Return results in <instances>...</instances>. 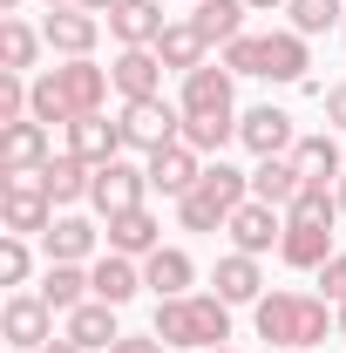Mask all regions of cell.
<instances>
[{"label": "cell", "mask_w": 346, "mask_h": 353, "mask_svg": "<svg viewBox=\"0 0 346 353\" xmlns=\"http://www.w3.org/2000/svg\"><path fill=\"white\" fill-rule=\"evenodd\" d=\"M252 326H258L265 347H319L326 333H340V312L333 299H319V292H265L258 306H252Z\"/></svg>", "instance_id": "obj_1"}, {"label": "cell", "mask_w": 346, "mask_h": 353, "mask_svg": "<svg viewBox=\"0 0 346 353\" xmlns=\"http://www.w3.org/2000/svg\"><path fill=\"white\" fill-rule=\"evenodd\" d=\"M150 333L163 340V347H197L211 353L231 340V306L217 299V292H183V299H156V319H150Z\"/></svg>", "instance_id": "obj_2"}, {"label": "cell", "mask_w": 346, "mask_h": 353, "mask_svg": "<svg viewBox=\"0 0 346 353\" xmlns=\"http://www.w3.org/2000/svg\"><path fill=\"white\" fill-rule=\"evenodd\" d=\"M245 197H252V176L231 170V163L217 157V163H204V183H197L190 197H176V224H183V231H224Z\"/></svg>", "instance_id": "obj_3"}, {"label": "cell", "mask_w": 346, "mask_h": 353, "mask_svg": "<svg viewBox=\"0 0 346 353\" xmlns=\"http://www.w3.org/2000/svg\"><path fill=\"white\" fill-rule=\"evenodd\" d=\"M123 150H143V157H156V150H170L183 143V109L163 102V95H150V102H123Z\"/></svg>", "instance_id": "obj_4"}, {"label": "cell", "mask_w": 346, "mask_h": 353, "mask_svg": "<svg viewBox=\"0 0 346 353\" xmlns=\"http://www.w3.org/2000/svg\"><path fill=\"white\" fill-rule=\"evenodd\" d=\"M0 224H7V238H41L54 224V197L34 176H0Z\"/></svg>", "instance_id": "obj_5"}, {"label": "cell", "mask_w": 346, "mask_h": 353, "mask_svg": "<svg viewBox=\"0 0 346 353\" xmlns=\"http://www.w3.org/2000/svg\"><path fill=\"white\" fill-rule=\"evenodd\" d=\"M0 333H7V347L41 353L48 340H54V306H48L41 292H14V299L0 306Z\"/></svg>", "instance_id": "obj_6"}, {"label": "cell", "mask_w": 346, "mask_h": 353, "mask_svg": "<svg viewBox=\"0 0 346 353\" xmlns=\"http://www.w3.org/2000/svg\"><path fill=\"white\" fill-rule=\"evenodd\" d=\"M48 75H54V88H61V102H68V123H75V116H102V102H109V68H95V61H61V68H48Z\"/></svg>", "instance_id": "obj_7"}, {"label": "cell", "mask_w": 346, "mask_h": 353, "mask_svg": "<svg viewBox=\"0 0 346 353\" xmlns=\"http://www.w3.org/2000/svg\"><path fill=\"white\" fill-rule=\"evenodd\" d=\"M143 190H150V170H136V163H102L95 170V183H88V204L102 211V218H123V211H136L143 204Z\"/></svg>", "instance_id": "obj_8"}, {"label": "cell", "mask_w": 346, "mask_h": 353, "mask_svg": "<svg viewBox=\"0 0 346 353\" xmlns=\"http://www.w3.org/2000/svg\"><path fill=\"white\" fill-rule=\"evenodd\" d=\"M41 34H48V48H54L61 61H82V54H95V41H102V14H88V7H48Z\"/></svg>", "instance_id": "obj_9"}, {"label": "cell", "mask_w": 346, "mask_h": 353, "mask_svg": "<svg viewBox=\"0 0 346 353\" xmlns=\"http://www.w3.org/2000/svg\"><path fill=\"white\" fill-rule=\"evenodd\" d=\"M224 231H231V252H252V259H258V252H272V245L285 238V211H278V204H258V197H245V204L231 211Z\"/></svg>", "instance_id": "obj_10"}, {"label": "cell", "mask_w": 346, "mask_h": 353, "mask_svg": "<svg viewBox=\"0 0 346 353\" xmlns=\"http://www.w3.org/2000/svg\"><path fill=\"white\" fill-rule=\"evenodd\" d=\"M238 143H245L252 157H292L299 130H292V116H285V109L258 102V109H245V116H238Z\"/></svg>", "instance_id": "obj_11"}, {"label": "cell", "mask_w": 346, "mask_h": 353, "mask_svg": "<svg viewBox=\"0 0 346 353\" xmlns=\"http://www.w3.org/2000/svg\"><path fill=\"white\" fill-rule=\"evenodd\" d=\"M48 163V123L21 116V123H0V176H34Z\"/></svg>", "instance_id": "obj_12"}, {"label": "cell", "mask_w": 346, "mask_h": 353, "mask_svg": "<svg viewBox=\"0 0 346 353\" xmlns=\"http://www.w3.org/2000/svg\"><path fill=\"white\" fill-rule=\"evenodd\" d=\"M163 61H156V48H123L116 61H109V82L123 102H150V95H163Z\"/></svg>", "instance_id": "obj_13"}, {"label": "cell", "mask_w": 346, "mask_h": 353, "mask_svg": "<svg viewBox=\"0 0 346 353\" xmlns=\"http://www.w3.org/2000/svg\"><path fill=\"white\" fill-rule=\"evenodd\" d=\"M143 170H150V190H163V197H190V190L204 183V157H197L190 143H170V150H156Z\"/></svg>", "instance_id": "obj_14"}, {"label": "cell", "mask_w": 346, "mask_h": 353, "mask_svg": "<svg viewBox=\"0 0 346 353\" xmlns=\"http://www.w3.org/2000/svg\"><path fill=\"white\" fill-rule=\"evenodd\" d=\"M211 292L224 299V306H258V299H265L258 259H252V252H224V259H217V272H211Z\"/></svg>", "instance_id": "obj_15"}, {"label": "cell", "mask_w": 346, "mask_h": 353, "mask_svg": "<svg viewBox=\"0 0 346 353\" xmlns=\"http://www.w3.org/2000/svg\"><path fill=\"white\" fill-rule=\"evenodd\" d=\"M68 157H82L88 170L116 163V157H123V123H109V116H75V123H68Z\"/></svg>", "instance_id": "obj_16"}, {"label": "cell", "mask_w": 346, "mask_h": 353, "mask_svg": "<svg viewBox=\"0 0 346 353\" xmlns=\"http://www.w3.org/2000/svg\"><path fill=\"white\" fill-rule=\"evenodd\" d=\"M163 28H170V21H163V0H116V7H109V34L123 48H156Z\"/></svg>", "instance_id": "obj_17"}, {"label": "cell", "mask_w": 346, "mask_h": 353, "mask_svg": "<svg viewBox=\"0 0 346 353\" xmlns=\"http://www.w3.org/2000/svg\"><path fill=\"white\" fill-rule=\"evenodd\" d=\"M176 109L183 116H217V109H231V68L224 61H204V68H190L183 75V95H176Z\"/></svg>", "instance_id": "obj_18"}, {"label": "cell", "mask_w": 346, "mask_h": 353, "mask_svg": "<svg viewBox=\"0 0 346 353\" xmlns=\"http://www.w3.org/2000/svg\"><path fill=\"white\" fill-rule=\"evenodd\" d=\"M109 252H123V259H150V252H163V224L150 204H136L123 218H109Z\"/></svg>", "instance_id": "obj_19"}, {"label": "cell", "mask_w": 346, "mask_h": 353, "mask_svg": "<svg viewBox=\"0 0 346 353\" xmlns=\"http://www.w3.org/2000/svg\"><path fill=\"white\" fill-rule=\"evenodd\" d=\"M340 245H333V224H292L285 218V238H278V259L292 265V272H319V265L333 259Z\"/></svg>", "instance_id": "obj_20"}, {"label": "cell", "mask_w": 346, "mask_h": 353, "mask_svg": "<svg viewBox=\"0 0 346 353\" xmlns=\"http://www.w3.org/2000/svg\"><path fill=\"white\" fill-rule=\"evenodd\" d=\"M190 279H197V265H190L183 245H163V252H150V259H143V285H150L156 299H183V292H190Z\"/></svg>", "instance_id": "obj_21"}, {"label": "cell", "mask_w": 346, "mask_h": 353, "mask_svg": "<svg viewBox=\"0 0 346 353\" xmlns=\"http://www.w3.org/2000/svg\"><path fill=\"white\" fill-rule=\"evenodd\" d=\"M204 54H211V41L197 34V21H170V28L156 34V61H163L170 75H190V68H204Z\"/></svg>", "instance_id": "obj_22"}, {"label": "cell", "mask_w": 346, "mask_h": 353, "mask_svg": "<svg viewBox=\"0 0 346 353\" xmlns=\"http://www.w3.org/2000/svg\"><path fill=\"white\" fill-rule=\"evenodd\" d=\"M299 190H305V170L292 157H258V170H252V197H258V204H278V211H285Z\"/></svg>", "instance_id": "obj_23"}, {"label": "cell", "mask_w": 346, "mask_h": 353, "mask_svg": "<svg viewBox=\"0 0 346 353\" xmlns=\"http://www.w3.org/2000/svg\"><path fill=\"white\" fill-rule=\"evenodd\" d=\"M305 68H312L305 34H292V28L265 34V82H305Z\"/></svg>", "instance_id": "obj_24"}, {"label": "cell", "mask_w": 346, "mask_h": 353, "mask_svg": "<svg viewBox=\"0 0 346 353\" xmlns=\"http://www.w3.org/2000/svg\"><path fill=\"white\" fill-rule=\"evenodd\" d=\"M34 183H41V190L54 197V204H75V197H88L95 170H88L82 157H68V150H61V157H48L41 170H34Z\"/></svg>", "instance_id": "obj_25"}, {"label": "cell", "mask_w": 346, "mask_h": 353, "mask_svg": "<svg viewBox=\"0 0 346 353\" xmlns=\"http://www.w3.org/2000/svg\"><path fill=\"white\" fill-rule=\"evenodd\" d=\"M95 299H109V306H130L136 292H143V265L123 259V252H109V259H95Z\"/></svg>", "instance_id": "obj_26"}, {"label": "cell", "mask_w": 346, "mask_h": 353, "mask_svg": "<svg viewBox=\"0 0 346 353\" xmlns=\"http://www.w3.org/2000/svg\"><path fill=\"white\" fill-rule=\"evenodd\" d=\"M68 340H75V347H116V340H123V333H116V306H109V299H82V306L68 312Z\"/></svg>", "instance_id": "obj_27"}, {"label": "cell", "mask_w": 346, "mask_h": 353, "mask_svg": "<svg viewBox=\"0 0 346 353\" xmlns=\"http://www.w3.org/2000/svg\"><path fill=\"white\" fill-rule=\"evenodd\" d=\"M41 245H48V265H82L95 252V224L88 218H54L41 231Z\"/></svg>", "instance_id": "obj_28"}, {"label": "cell", "mask_w": 346, "mask_h": 353, "mask_svg": "<svg viewBox=\"0 0 346 353\" xmlns=\"http://www.w3.org/2000/svg\"><path fill=\"white\" fill-rule=\"evenodd\" d=\"M41 48H48L41 28H28V21H14V14L0 21V68H7V75H28V68L41 61Z\"/></svg>", "instance_id": "obj_29"}, {"label": "cell", "mask_w": 346, "mask_h": 353, "mask_svg": "<svg viewBox=\"0 0 346 353\" xmlns=\"http://www.w3.org/2000/svg\"><path fill=\"white\" fill-rule=\"evenodd\" d=\"M245 14H252L245 0H197V7H190V21H197V34H204L211 48L238 41V34H245Z\"/></svg>", "instance_id": "obj_30"}, {"label": "cell", "mask_w": 346, "mask_h": 353, "mask_svg": "<svg viewBox=\"0 0 346 353\" xmlns=\"http://www.w3.org/2000/svg\"><path fill=\"white\" fill-rule=\"evenodd\" d=\"M34 292H41L48 306L54 312H75L82 306V299H95V279H88L82 265H48L41 272V285H34Z\"/></svg>", "instance_id": "obj_31"}, {"label": "cell", "mask_w": 346, "mask_h": 353, "mask_svg": "<svg viewBox=\"0 0 346 353\" xmlns=\"http://www.w3.org/2000/svg\"><path fill=\"white\" fill-rule=\"evenodd\" d=\"M292 163L305 170V183H340L346 176V157H340L333 136H299V143H292Z\"/></svg>", "instance_id": "obj_32"}, {"label": "cell", "mask_w": 346, "mask_h": 353, "mask_svg": "<svg viewBox=\"0 0 346 353\" xmlns=\"http://www.w3.org/2000/svg\"><path fill=\"white\" fill-rule=\"evenodd\" d=\"M183 143L197 157H224V143H238V116L217 109V116H183Z\"/></svg>", "instance_id": "obj_33"}, {"label": "cell", "mask_w": 346, "mask_h": 353, "mask_svg": "<svg viewBox=\"0 0 346 353\" xmlns=\"http://www.w3.org/2000/svg\"><path fill=\"white\" fill-rule=\"evenodd\" d=\"M285 14H292V34H305V41L326 28H346V0H292Z\"/></svg>", "instance_id": "obj_34"}, {"label": "cell", "mask_w": 346, "mask_h": 353, "mask_svg": "<svg viewBox=\"0 0 346 353\" xmlns=\"http://www.w3.org/2000/svg\"><path fill=\"white\" fill-rule=\"evenodd\" d=\"M285 218H292V224H333V218H340V197H333V183H305L299 197L285 204Z\"/></svg>", "instance_id": "obj_35"}, {"label": "cell", "mask_w": 346, "mask_h": 353, "mask_svg": "<svg viewBox=\"0 0 346 353\" xmlns=\"http://www.w3.org/2000/svg\"><path fill=\"white\" fill-rule=\"evenodd\" d=\"M231 75H265V34H238V41H224V54H217Z\"/></svg>", "instance_id": "obj_36"}, {"label": "cell", "mask_w": 346, "mask_h": 353, "mask_svg": "<svg viewBox=\"0 0 346 353\" xmlns=\"http://www.w3.org/2000/svg\"><path fill=\"white\" fill-rule=\"evenodd\" d=\"M34 272V252H28V238H0V285H21Z\"/></svg>", "instance_id": "obj_37"}, {"label": "cell", "mask_w": 346, "mask_h": 353, "mask_svg": "<svg viewBox=\"0 0 346 353\" xmlns=\"http://www.w3.org/2000/svg\"><path fill=\"white\" fill-rule=\"evenodd\" d=\"M319 299H333V306H346V252H333V259L319 265Z\"/></svg>", "instance_id": "obj_38"}, {"label": "cell", "mask_w": 346, "mask_h": 353, "mask_svg": "<svg viewBox=\"0 0 346 353\" xmlns=\"http://www.w3.org/2000/svg\"><path fill=\"white\" fill-rule=\"evenodd\" d=\"M109 353H176V347H163L156 333H123V340H116Z\"/></svg>", "instance_id": "obj_39"}, {"label": "cell", "mask_w": 346, "mask_h": 353, "mask_svg": "<svg viewBox=\"0 0 346 353\" xmlns=\"http://www.w3.org/2000/svg\"><path fill=\"white\" fill-rule=\"evenodd\" d=\"M326 123H333V130H346V82L326 88Z\"/></svg>", "instance_id": "obj_40"}, {"label": "cell", "mask_w": 346, "mask_h": 353, "mask_svg": "<svg viewBox=\"0 0 346 353\" xmlns=\"http://www.w3.org/2000/svg\"><path fill=\"white\" fill-rule=\"evenodd\" d=\"M41 353H82V347H75V340H68V333H61V340H48Z\"/></svg>", "instance_id": "obj_41"}, {"label": "cell", "mask_w": 346, "mask_h": 353, "mask_svg": "<svg viewBox=\"0 0 346 353\" xmlns=\"http://www.w3.org/2000/svg\"><path fill=\"white\" fill-rule=\"evenodd\" d=\"M252 14H272V7H292V0H245Z\"/></svg>", "instance_id": "obj_42"}, {"label": "cell", "mask_w": 346, "mask_h": 353, "mask_svg": "<svg viewBox=\"0 0 346 353\" xmlns=\"http://www.w3.org/2000/svg\"><path fill=\"white\" fill-rule=\"evenodd\" d=\"M75 7H88V14H109V7H116V0H75Z\"/></svg>", "instance_id": "obj_43"}, {"label": "cell", "mask_w": 346, "mask_h": 353, "mask_svg": "<svg viewBox=\"0 0 346 353\" xmlns=\"http://www.w3.org/2000/svg\"><path fill=\"white\" fill-rule=\"evenodd\" d=\"M333 197H340V218H346V176H340V183H333Z\"/></svg>", "instance_id": "obj_44"}, {"label": "cell", "mask_w": 346, "mask_h": 353, "mask_svg": "<svg viewBox=\"0 0 346 353\" xmlns=\"http://www.w3.org/2000/svg\"><path fill=\"white\" fill-rule=\"evenodd\" d=\"M333 312H340V340H346V306H333Z\"/></svg>", "instance_id": "obj_45"}, {"label": "cell", "mask_w": 346, "mask_h": 353, "mask_svg": "<svg viewBox=\"0 0 346 353\" xmlns=\"http://www.w3.org/2000/svg\"><path fill=\"white\" fill-rule=\"evenodd\" d=\"M14 7H21V0H0V14H14Z\"/></svg>", "instance_id": "obj_46"}, {"label": "cell", "mask_w": 346, "mask_h": 353, "mask_svg": "<svg viewBox=\"0 0 346 353\" xmlns=\"http://www.w3.org/2000/svg\"><path fill=\"white\" fill-rule=\"evenodd\" d=\"M48 7H75V0H48Z\"/></svg>", "instance_id": "obj_47"}, {"label": "cell", "mask_w": 346, "mask_h": 353, "mask_svg": "<svg viewBox=\"0 0 346 353\" xmlns=\"http://www.w3.org/2000/svg\"><path fill=\"white\" fill-rule=\"evenodd\" d=\"M285 353H312V347H285Z\"/></svg>", "instance_id": "obj_48"}, {"label": "cell", "mask_w": 346, "mask_h": 353, "mask_svg": "<svg viewBox=\"0 0 346 353\" xmlns=\"http://www.w3.org/2000/svg\"><path fill=\"white\" fill-rule=\"evenodd\" d=\"M211 353H231V347H211Z\"/></svg>", "instance_id": "obj_49"}, {"label": "cell", "mask_w": 346, "mask_h": 353, "mask_svg": "<svg viewBox=\"0 0 346 353\" xmlns=\"http://www.w3.org/2000/svg\"><path fill=\"white\" fill-rule=\"evenodd\" d=\"M340 34H346V28H340Z\"/></svg>", "instance_id": "obj_50"}]
</instances>
